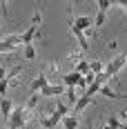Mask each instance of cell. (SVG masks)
<instances>
[{"instance_id":"6da1fadb","label":"cell","mask_w":127,"mask_h":129,"mask_svg":"<svg viewBox=\"0 0 127 129\" xmlns=\"http://www.w3.org/2000/svg\"><path fill=\"white\" fill-rule=\"evenodd\" d=\"M36 114H38V111H36ZM65 116H69V114H67V105H65L63 100H58V103H56V109H54V114H51V116L38 114V122H40V127H42V129H56V125H58V122H63Z\"/></svg>"},{"instance_id":"ba28073f","label":"cell","mask_w":127,"mask_h":129,"mask_svg":"<svg viewBox=\"0 0 127 129\" xmlns=\"http://www.w3.org/2000/svg\"><path fill=\"white\" fill-rule=\"evenodd\" d=\"M89 105H91V96H87V93L78 96V103L74 105V114H71V116H76V114H80L83 109H87Z\"/></svg>"},{"instance_id":"8fae6325","label":"cell","mask_w":127,"mask_h":129,"mask_svg":"<svg viewBox=\"0 0 127 129\" xmlns=\"http://www.w3.org/2000/svg\"><path fill=\"white\" fill-rule=\"evenodd\" d=\"M78 125H80V122H78V118L71 116V114L63 118V127H65V129H78Z\"/></svg>"},{"instance_id":"7c38bea8","label":"cell","mask_w":127,"mask_h":129,"mask_svg":"<svg viewBox=\"0 0 127 129\" xmlns=\"http://www.w3.org/2000/svg\"><path fill=\"white\" fill-rule=\"evenodd\" d=\"M16 47H18V45H13L9 38H2V40H0V53H2V51H16Z\"/></svg>"},{"instance_id":"52a82bcc","label":"cell","mask_w":127,"mask_h":129,"mask_svg":"<svg viewBox=\"0 0 127 129\" xmlns=\"http://www.w3.org/2000/svg\"><path fill=\"white\" fill-rule=\"evenodd\" d=\"M13 109H16V107H13L11 100H9V98H2V103H0V114H2V120H5V122H9Z\"/></svg>"},{"instance_id":"5bb4252c","label":"cell","mask_w":127,"mask_h":129,"mask_svg":"<svg viewBox=\"0 0 127 129\" xmlns=\"http://www.w3.org/2000/svg\"><path fill=\"white\" fill-rule=\"evenodd\" d=\"M38 98H40V93H31V96H29V100H27V105H25L27 111H34V109H36V105H38Z\"/></svg>"},{"instance_id":"e0dca14e","label":"cell","mask_w":127,"mask_h":129,"mask_svg":"<svg viewBox=\"0 0 127 129\" xmlns=\"http://www.w3.org/2000/svg\"><path fill=\"white\" fill-rule=\"evenodd\" d=\"M25 58H27V60H34V58H36V49H34V45H27V47H25Z\"/></svg>"},{"instance_id":"ac0fdd59","label":"cell","mask_w":127,"mask_h":129,"mask_svg":"<svg viewBox=\"0 0 127 129\" xmlns=\"http://www.w3.org/2000/svg\"><path fill=\"white\" fill-rule=\"evenodd\" d=\"M65 96H67V100H69V103H74V105L78 103V96L74 93V89H65Z\"/></svg>"},{"instance_id":"d6986e66","label":"cell","mask_w":127,"mask_h":129,"mask_svg":"<svg viewBox=\"0 0 127 129\" xmlns=\"http://www.w3.org/2000/svg\"><path fill=\"white\" fill-rule=\"evenodd\" d=\"M9 85H11V82H9L7 78H5V80H0V93H2V96L7 93V87H9Z\"/></svg>"},{"instance_id":"30bf717a","label":"cell","mask_w":127,"mask_h":129,"mask_svg":"<svg viewBox=\"0 0 127 129\" xmlns=\"http://www.w3.org/2000/svg\"><path fill=\"white\" fill-rule=\"evenodd\" d=\"M89 69H91V74H94V76H98V74L105 71V67H103V62L98 60V58H91V60H89Z\"/></svg>"},{"instance_id":"ffe728a7","label":"cell","mask_w":127,"mask_h":129,"mask_svg":"<svg viewBox=\"0 0 127 129\" xmlns=\"http://www.w3.org/2000/svg\"><path fill=\"white\" fill-rule=\"evenodd\" d=\"M118 5H120V7H123V9L127 11V0H123V2H118Z\"/></svg>"},{"instance_id":"3957f363","label":"cell","mask_w":127,"mask_h":129,"mask_svg":"<svg viewBox=\"0 0 127 129\" xmlns=\"http://www.w3.org/2000/svg\"><path fill=\"white\" fill-rule=\"evenodd\" d=\"M125 64H127V53H118V56H116V58H112V60H109V64L105 67V76H107V78H114V80H116L118 71H120Z\"/></svg>"},{"instance_id":"8992f818","label":"cell","mask_w":127,"mask_h":129,"mask_svg":"<svg viewBox=\"0 0 127 129\" xmlns=\"http://www.w3.org/2000/svg\"><path fill=\"white\" fill-rule=\"evenodd\" d=\"M47 85H51L49 78H47V74H38V76L31 80V93H40Z\"/></svg>"},{"instance_id":"9a60e30c","label":"cell","mask_w":127,"mask_h":129,"mask_svg":"<svg viewBox=\"0 0 127 129\" xmlns=\"http://www.w3.org/2000/svg\"><path fill=\"white\" fill-rule=\"evenodd\" d=\"M100 93H103V96H107V98H127V96H123V93H116V91H112L107 85H103V87H100Z\"/></svg>"},{"instance_id":"5b68a950","label":"cell","mask_w":127,"mask_h":129,"mask_svg":"<svg viewBox=\"0 0 127 129\" xmlns=\"http://www.w3.org/2000/svg\"><path fill=\"white\" fill-rule=\"evenodd\" d=\"M91 25H94V18H91V16H74L69 27H71V29H78V31H83V34H85Z\"/></svg>"},{"instance_id":"44dd1931","label":"cell","mask_w":127,"mask_h":129,"mask_svg":"<svg viewBox=\"0 0 127 129\" xmlns=\"http://www.w3.org/2000/svg\"><path fill=\"white\" fill-rule=\"evenodd\" d=\"M103 129H105V127H103Z\"/></svg>"},{"instance_id":"9c48e42d","label":"cell","mask_w":127,"mask_h":129,"mask_svg":"<svg viewBox=\"0 0 127 129\" xmlns=\"http://www.w3.org/2000/svg\"><path fill=\"white\" fill-rule=\"evenodd\" d=\"M63 93H65L63 85H47L45 89L40 91V96H47V98H51V96H63Z\"/></svg>"},{"instance_id":"2e32d148","label":"cell","mask_w":127,"mask_h":129,"mask_svg":"<svg viewBox=\"0 0 127 129\" xmlns=\"http://www.w3.org/2000/svg\"><path fill=\"white\" fill-rule=\"evenodd\" d=\"M105 129H120V120H118L116 116H112L107 122H105Z\"/></svg>"},{"instance_id":"7a4b0ae2","label":"cell","mask_w":127,"mask_h":129,"mask_svg":"<svg viewBox=\"0 0 127 129\" xmlns=\"http://www.w3.org/2000/svg\"><path fill=\"white\" fill-rule=\"evenodd\" d=\"M27 118H29V111H27L25 107H16L11 118H9V122H7V127L9 129H25Z\"/></svg>"},{"instance_id":"4fadbf2b","label":"cell","mask_w":127,"mask_h":129,"mask_svg":"<svg viewBox=\"0 0 127 129\" xmlns=\"http://www.w3.org/2000/svg\"><path fill=\"white\" fill-rule=\"evenodd\" d=\"M74 71H78L80 76H87L89 71H91V69H89V60H80V62L76 64V69H74Z\"/></svg>"},{"instance_id":"277c9868","label":"cell","mask_w":127,"mask_h":129,"mask_svg":"<svg viewBox=\"0 0 127 129\" xmlns=\"http://www.w3.org/2000/svg\"><path fill=\"white\" fill-rule=\"evenodd\" d=\"M112 5H114L112 0H98V11H96V16H94V27H96V29H100V27L105 25V18H107V9H109Z\"/></svg>"}]
</instances>
